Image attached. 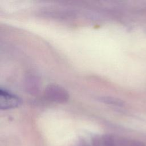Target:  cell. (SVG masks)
<instances>
[{"label":"cell","mask_w":146,"mask_h":146,"mask_svg":"<svg viewBox=\"0 0 146 146\" xmlns=\"http://www.w3.org/2000/svg\"><path fill=\"white\" fill-rule=\"evenodd\" d=\"M21 99L17 96L5 90H0V108L7 110L18 107L21 104Z\"/></svg>","instance_id":"cell-2"},{"label":"cell","mask_w":146,"mask_h":146,"mask_svg":"<svg viewBox=\"0 0 146 146\" xmlns=\"http://www.w3.org/2000/svg\"><path fill=\"white\" fill-rule=\"evenodd\" d=\"M46 97L51 101L62 103L67 101L68 94L63 88L56 84H50L45 90Z\"/></svg>","instance_id":"cell-1"}]
</instances>
